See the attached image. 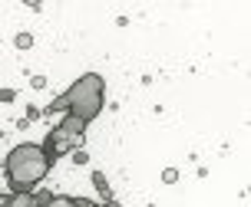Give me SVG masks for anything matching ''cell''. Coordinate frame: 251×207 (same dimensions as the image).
<instances>
[{
	"mask_svg": "<svg viewBox=\"0 0 251 207\" xmlns=\"http://www.w3.org/2000/svg\"><path fill=\"white\" fill-rule=\"evenodd\" d=\"M33 46V37H30V33H20V37H17V49H30Z\"/></svg>",
	"mask_w": 251,
	"mask_h": 207,
	"instance_id": "cell-10",
	"label": "cell"
},
{
	"mask_svg": "<svg viewBox=\"0 0 251 207\" xmlns=\"http://www.w3.org/2000/svg\"><path fill=\"white\" fill-rule=\"evenodd\" d=\"M79 142H83V138H70V135L66 132H60V128H50V132H47V142H43V155H47V161H56V158H63V155H70V151H73V148H79Z\"/></svg>",
	"mask_w": 251,
	"mask_h": 207,
	"instance_id": "cell-3",
	"label": "cell"
},
{
	"mask_svg": "<svg viewBox=\"0 0 251 207\" xmlns=\"http://www.w3.org/2000/svg\"><path fill=\"white\" fill-rule=\"evenodd\" d=\"M162 181H165V184H176V181H178V171H176V168H165V171H162Z\"/></svg>",
	"mask_w": 251,
	"mask_h": 207,
	"instance_id": "cell-11",
	"label": "cell"
},
{
	"mask_svg": "<svg viewBox=\"0 0 251 207\" xmlns=\"http://www.w3.org/2000/svg\"><path fill=\"white\" fill-rule=\"evenodd\" d=\"M53 165L47 161V155H43V148L33 145V142H24V145H17L7 155V161H3V174H7V181H10V191L13 194H20V191H37L40 181L47 178V171H50Z\"/></svg>",
	"mask_w": 251,
	"mask_h": 207,
	"instance_id": "cell-1",
	"label": "cell"
},
{
	"mask_svg": "<svg viewBox=\"0 0 251 207\" xmlns=\"http://www.w3.org/2000/svg\"><path fill=\"white\" fill-rule=\"evenodd\" d=\"M53 197H56L53 191H43V187H37V191H33V204H37V207H47Z\"/></svg>",
	"mask_w": 251,
	"mask_h": 207,
	"instance_id": "cell-7",
	"label": "cell"
},
{
	"mask_svg": "<svg viewBox=\"0 0 251 207\" xmlns=\"http://www.w3.org/2000/svg\"><path fill=\"white\" fill-rule=\"evenodd\" d=\"M89 181H93V187L100 191L102 201H113V191H109V181H106V174H102V171H93V178H89Z\"/></svg>",
	"mask_w": 251,
	"mask_h": 207,
	"instance_id": "cell-5",
	"label": "cell"
},
{
	"mask_svg": "<svg viewBox=\"0 0 251 207\" xmlns=\"http://www.w3.org/2000/svg\"><path fill=\"white\" fill-rule=\"evenodd\" d=\"M47 207H73V197H63V194H56V197H53V201H50Z\"/></svg>",
	"mask_w": 251,
	"mask_h": 207,
	"instance_id": "cell-9",
	"label": "cell"
},
{
	"mask_svg": "<svg viewBox=\"0 0 251 207\" xmlns=\"http://www.w3.org/2000/svg\"><path fill=\"white\" fill-rule=\"evenodd\" d=\"M63 102H66V115H76V119H83L89 125L106 109V83H102V76H96V73L79 76L63 92Z\"/></svg>",
	"mask_w": 251,
	"mask_h": 207,
	"instance_id": "cell-2",
	"label": "cell"
},
{
	"mask_svg": "<svg viewBox=\"0 0 251 207\" xmlns=\"http://www.w3.org/2000/svg\"><path fill=\"white\" fill-rule=\"evenodd\" d=\"M40 115H43V109H37V105H30V109H26V122H37Z\"/></svg>",
	"mask_w": 251,
	"mask_h": 207,
	"instance_id": "cell-13",
	"label": "cell"
},
{
	"mask_svg": "<svg viewBox=\"0 0 251 207\" xmlns=\"http://www.w3.org/2000/svg\"><path fill=\"white\" fill-rule=\"evenodd\" d=\"M70 158H73V165H86V161H89V155L83 151V148H73V151H70Z\"/></svg>",
	"mask_w": 251,
	"mask_h": 207,
	"instance_id": "cell-8",
	"label": "cell"
},
{
	"mask_svg": "<svg viewBox=\"0 0 251 207\" xmlns=\"http://www.w3.org/2000/svg\"><path fill=\"white\" fill-rule=\"evenodd\" d=\"M73 207H100V204L89 201V197H73Z\"/></svg>",
	"mask_w": 251,
	"mask_h": 207,
	"instance_id": "cell-12",
	"label": "cell"
},
{
	"mask_svg": "<svg viewBox=\"0 0 251 207\" xmlns=\"http://www.w3.org/2000/svg\"><path fill=\"white\" fill-rule=\"evenodd\" d=\"M56 128L66 132L70 138H83V135H86V122H83V119H76V115H63V122L56 125Z\"/></svg>",
	"mask_w": 251,
	"mask_h": 207,
	"instance_id": "cell-4",
	"label": "cell"
},
{
	"mask_svg": "<svg viewBox=\"0 0 251 207\" xmlns=\"http://www.w3.org/2000/svg\"><path fill=\"white\" fill-rule=\"evenodd\" d=\"M13 99H17L13 89H0V102H13Z\"/></svg>",
	"mask_w": 251,
	"mask_h": 207,
	"instance_id": "cell-14",
	"label": "cell"
},
{
	"mask_svg": "<svg viewBox=\"0 0 251 207\" xmlns=\"http://www.w3.org/2000/svg\"><path fill=\"white\" fill-rule=\"evenodd\" d=\"M7 197H10V194H0V207H7Z\"/></svg>",
	"mask_w": 251,
	"mask_h": 207,
	"instance_id": "cell-15",
	"label": "cell"
},
{
	"mask_svg": "<svg viewBox=\"0 0 251 207\" xmlns=\"http://www.w3.org/2000/svg\"><path fill=\"white\" fill-rule=\"evenodd\" d=\"M7 207H37V204H33V191H30V194H26V191L10 194V197H7Z\"/></svg>",
	"mask_w": 251,
	"mask_h": 207,
	"instance_id": "cell-6",
	"label": "cell"
}]
</instances>
